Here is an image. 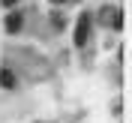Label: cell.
Segmentation results:
<instances>
[{
  "instance_id": "obj_1",
  "label": "cell",
  "mask_w": 132,
  "mask_h": 123,
  "mask_svg": "<svg viewBox=\"0 0 132 123\" xmlns=\"http://www.w3.org/2000/svg\"><path fill=\"white\" fill-rule=\"evenodd\" d=\"M90 30H93V18L84 12V15L78 18V27H75V45H78V48H84V45H87V39H90Z\"/></svg>"
},
{
  "instance_id": "obj_2",
  "label": "cell",
  "mask_w": 132,
  "mask_h": 123,
  "mask_svg": "<svg viewBox=\"0 0 132 123\" xmlns=\"http://www.w3.org/2000/svg\"><path fill=\"white\" fill-rule=\"evenodd\" d=\"M99 24H105V27H120V24H123L120 9H114V6H102V12H99Z\"/></svg>"
},
{
  "instance_id": "obj_3",
  "label": "cell",
  "mask_w": 132,
  "mask_h": 123,
  "mask_svg": "<svg viewBox=\"0 0 132 123\" xmlns=\"http://www.w3.org/2000/svg\"><path fill=\"white\" fill-rule=\"evenodd\" d=\"M21 24H24L21 12H9V15H6V33H18V30H21Z\"/></svg>"
},
{
  "instance_id": "obj_4",
  "label": "cell",
  "mask_w": 132,
  "mask_h": 123,
  "mask_svg": "<svg viewBox=\"0 0 132 123\" xmlns=\"http://www.w3.org/2000/svg\"><path fill=\"white\" fill-rule=\"evenodd\" d=\"M0 87H3V90H12V87H15V75H12V69H0Z\"/></svg>"
},
{
  "instance_id": "obj_5",
  "label": "cell",
  "mask_w": 132,
  "mask_h": 123,
  "mask_svg": "<svg viewBox=\"0 0 132 123\" xmlns=\"http://www.w3.org/2000/svg\"><path fill=\"white\" fill-rule=\"evenodd\" d=\"M51 24H54V27H57V30H60V27L66 24V18L60 15V12H51Z\"/></svg>"
},
{
  "instance_id": "obj_6",
  "label": "cell",
  "mask_w": 132,
  "mask_h": 123,
  "mask_svg": "<svg viewBox=\"0 0 132 123\" xmlns=\"http://www.w3.org/2000/svg\"><path fill=\"white\" fill-rule=\"evenodd\" d=\"M0 3H3V6H6V9H9V6H15L18 0H0Z\"/></svg>"
},
{
  "instance_id": "obj_7",
  "label": "cell",
  "mask_w": 132,
  "mask_h": 123,
  "mask_svg": "<svg viewBox=\"0 0 132 123\" xmlns=\"http://www.w3.org/2000/svg\"><path fill=\"white\" fill-rule=\"evenodd\" d=\"M51 3H66V0H51Z\"/></svg>"
}]
</instances>
